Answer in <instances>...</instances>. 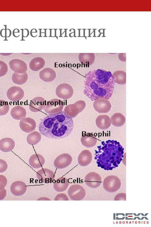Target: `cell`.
Returning <instances> with one entry per match:
<instances>
[{"label":"cell","mask_w":151,"mask_h":227,"mask_svg":"<svg viewBox=\"0 0 151 227\" xmlns=\"http://www.w3.org/2000/svg\"><path fill=\"white\" fill-rule=\"evenodd\" d=\"M6 195V191L4 189L0 190V200H3Z\"/></svg>","instance_id":"obj_38"},{"label":"cell","mask_w":151,"mask_h":227,"mask_svg":"<svg viewBox=\"0 0 151 227\" xmlns=\"http://www.w3.org/2000/svg\"><path fill=\"white\" fill-rule=\"evenodd\" d=\"M84 181L88 187L92 188H96L101 185V178L98 174L92 172L86 175L84 179Z\"/></svg>","instance_id":"obj_10"},{"label":"cell","mask_w":151,"mask_h":227,"mask_svg":"<svg viewBox=\"0 0 151 227\" xmlns=\"http://www.w3.org/2000/svg\"><path fill=\"white\" fill-rule=\"evenodd\" d=\"M116 83L120 85L126 84V72L122 70H117L113 74Z\"/></svg>","instance_id":"obj_31"},{"label":"cell","mask_w":151,"mask_h":227,"mask_svg":"<svg viewBox=\"0 0 151 227\" xmlns=\"http://www.w3.org/2000/svg\"><path fill=\"white\" fill-rule=\"evenodd\" d=\"M8 168V165L6 161L0 159V173L5 171Z\"/></svg>","instance_id":"obj_35"},{"label":"cell","mask_w":151,"mask_h":227,"mask_svg":"<svg viewBox=\"0 0 151 227\" xmlns=\"http://www.w3.org/2000/svg\"><path fill=\"white\" fill-rule=\"evenodd\" d=\"M72 160V158L70 155L67 153H63L55 159L54 165L57 169L64 168L71 163Z\"/></svg>","instance_id":"obj_9"},{"label":"cell","mask_w":151,"mask_h":227,"mask_svg":"<svg viewBox=\"0 0 151 227\" xmlns=\"http://www.w3.org/2000/svg\"><path fill=\"white\" fill-rule=\"evenodd\" d=\"M9 105L7 102L0 100V116L6 115L8 112Z\"/></svg>","instance_id":"obj_32"},{"label":"cell","mask_w":151,"mask_h":227,"mask_svg":"<svg viewBox=\"0 0 151 227\" xmlns=\"http://www.w3.org/2000/svg\"><path fill=\"white\" fill-rule=\"evenodd\" d=\"M6 95L10 100L16 102L21 100L24 97V92L23 90L20 87L14 86L8 89Z\"/></svg>","instance_id":"obj_13"},{"label":"cell","mask_w":151,"mask_h":227,"mask_svg":"<svg viewBox=\"0 0 151 227\" xmlns=\"http://www.w3.org/2000/svg\"><path fill=\"white\" fill-rule=\"evenodd\" d=\"M121 186V182L120 179L115 175L108 176L103 181V188L109 192H116L120 188Z\"/></svg>","instance_id":"obj_4"},{"label":"cell","mask_w":151,"mask_h":227,"mask_svg":"<svg viewBox=\"0 0 151 227\" xmlns=\"http://www.w3.org/2000/svg\"><path fill=\"white\" fill-rule=\"evenodd\" d=\"M28 76L27 72L23 73H17L14 72L12 76V80L15 84L22 85L26 83L27 80Z\"/></svg>","instance_id":"obj_29"},{"label":"cell","mask_w":151,"mask_h":227,"mask_svg":"<svg viewBox=\"0 0 151 227\" xmlns=\"http://www.w3.org/2000/svg\"><path fill=\"white\" fill-rule=\"evenodd\" d=\"M96 126L101 130L108 129L111 124V119L106 115H101L98 116L96 120Z\"/></svg>","instance_id":"obj_23"},{"label":"cell","mask_w":151,"mask_h":227,"mask_svg":"<svg viewBox=\"0 0 151 227\" xmlns=\"http://www.w3.org/2000/svg\"><path fill=\"white\" fill-rule=\"evenodd\" d=\"M27 189L26 184L21 181H17L13 183L10 186L11 192L16 196L23 195Z\"/></svg>","instance_id":"obj_17"},{"label":"cell","mask_w":151,"mask_h":227,"mask_svg":"<svg viewBox=\"0 0 151 227\" xmlns=\"http://www.w3.org/2000/svg\"><path fill=\"white\" fill-rule=\"evenodd\" d=\"M74 91L72 87L69 84L63 83L56 87L55 93L59 98L64 100H68L72 97Z\"/></svg>","instance_id":"obj_8"},{"label":"cell","mask_w":151,"mask_h":227,"mask_svg":"<svg viewBox=\"0 0 151 227\" xmlns=\"http://www.w3.org/2000/svg\"><path fill=\"white\" fill-rule=\"evenodd\" d=\"M26 114L25 108L20 106H17L14 107L10 112L12 117L17 120H21L25 117Z\"/></svg>","instance_id":"obj_26"},{"label":"cell","mask_w":151,"mask_h":227,"mask_svg":"<svg viewBox=\"0 0 151 227\" xmlns=\"http://www.w3.org/2000/svg\"><path fill=\"white\" fill-rule=\"evenodd\" d=\"M7 180L4 176L0 175V190L4 189L7 184Z\"/></svg>","instance_id":"obj_34"},{"label":"cell","mask_w":151,"mask_h":227,"mask_svg":"<svg viewBox=\"0 0 151 227\" xmlns=\"http://www.w3.org/2000/svg\"><path fill=\"white\" fill-rule=\"evenodd\" d=\"M95 56L93 53H80L78 55L80 62L84 67H88L95 61Z\"/></svg>","instance_id":"obj_22"},{"label":"cell","mask_w":151,"mask_h":227,"mask_svg":"<svg viewBox=\"0 0 151 227\" xmlns=\"http://www.w3.org/2000/svg\"><path fill=\"white\" fill-rule=\"evenodd\" d=\"M56 73L52 69L46 68L41 70L39 72L40 78L46 82L53 81L56 77Z\"/></svg>","instance_id":"obj_18"},{"label":"cell","mask_w":151,"mask_h":227,"mask_svg":"<svg viewBox=\"0 0 151 227\" xmlns=\"http://www.w3.org/2000/svg\"><path fill=\"white\" fill-rule=\"evenodd\" d=\"M69 184L68 179L65 177L57 179L53 184V188L57 192H62L66 190Z\"/></svg>","instance_id":"obj_25"},{"label":"cell","mask_w":151,"mask_h":227,"mask_svg":"<svg viewBox=\"0 0 151 227\" xmlns=\"http://www.w3.org/2000/svg\"><path fill=\"white\" fill-rule=\"evenodd\" d=\"M64 105L62 100L53 99L46 102L44 109L49 114H55L62 111Z\"/></svg>","instance_id":"obj_6"},{"label":"cell","mask_w":151,"mask_h":227,"mask_svg":"<svg viewBox=\"0 0 151 227\" xmlns=\"http://www.w3.org/2000/svg\"><path fill=\"white\" fill-rule=\"evenodd\" d=\"M19 125L21 129L23 132L29 133L34 131L35 129L36 124L33 119L25 117L20 120Z\"/></svg>","instance_id":"obj_15"},{"label":"cell","mask_w":151,"mask_h":227,"mask_svg":"<svg viewBox=\"0 0 151 227\" xmlns=\"http://www.w3.org/2000/svg\"><path fill=\"white\" fill-rule=\"evenodd\" d=\"M92 156L91 152L87 150L82 151L78 156V164L81 166L85 167L88 165L91 162Z\"/></svg>","instance_id":"obj_19"},{"label":"cell","mask_w":151,"mask_h":227,"mask_svg":"<svg viewBox=\"0 0 151 227\" xmlns=\"http://www.w3.org/2000/svg\"><path fill=\"white\" fill-rule=\"evenodd\" d=\"M94 109L99 113H106L109 112L111 108L110 102L105 98H100L94 100L93 105Z\"/></svg>","instance_id":"obj_12"},{"label":"cell","mask_w":151,"mask_h":227,"mask_svg":"<svg viewBox=\"0 0 151 227\" xmlns=\"http://www.w3.org/2000/svg\"><path fill=\"white\" fill-rule=\"evenodd\" d=\"M15 142L11 138H4L0 140V150L4 152L11 151L14 148Z\"/></svg>","instance_id":"obj_24"},{"label":"cell","mask_w":151,"mask_h":227,"mask_svg":"<svg viewBox=\"0 0 151 227\" xmlns=\"http://www.w3.org/2000/svg\"><path fill=\"white\" fill-rule=\"evenodd\" d=\"M8 67L6 64L0 61V77L4 76L7 73Z\"/></svg>","instance_id":"obj_33"},{"label":"cell","mask_w":151,"mask_h":227,"mask_svg":"<svg viewBox=\"0 0 151 227\" xmlns=\"http://www.w3.org/2000/svg\"><path fill=\"white\" fill-rule=\"evenodd\" d=\"M84 93L92 101L100 98L109 99L115 85L114 78L110 71L98 69L85 75Z\"/></svg>","instance_id":"obj_1"},{"label":"cell","mask_w":151,"mask_h":227,"mask_svg":"<svg viewBox=\"0 0 151 227\" xmlns=\"http://www.w3.org/2000/svg\"><path fill=\"white\" fill-rule=\"evenodd\" d=\"M45 64V61L43 58L36 57L31 60L29 64V67L32 71L37 72L42 69Z\"/></svg>","instance_id":"obj_27"},{"label":"cell","mask_w":151,"mask_h":227,"mask_svg":"<svg viewBox=\"0 0 151 227\" xmlns=\"http://www.w3.org/2000/svg\"><path fill=\"white\" fill-rule=\"evenodd\" d=\"M68 194L72 200L79 201L83 200L86 195L84 188L81 185L75 184L71 186L68 190Z\"/></svg>","instance_id":"obj_7"},{"label":"cell","mask_w":151,"mask_h":227,"mask_svg":"<svg viewBox=\"0 0 151 227\" xmlns=\"http://www.w3.org/2000/svg\"><path fill=\"white\" fill-rule=\"evenodd\" d=\"M86 103L83 100H79L74 103L66 106L64 110V112L70 117L74 118L85 108Z\"/></svg>","instance_id":"obj_5"},{"label":"cell","mask_w":151,"mask_h":227,"mask_svg":"<svg viewBox=\"0 0 151 227\" xmlns=\"http://www.w3.org/2000/svg\"><path fill=\"white\" fill-rule=\"evenodd\" d=\"M73 127L72 118L62 111L45 116L41 121L38 128L40 133L45 137L60 139L69 135Z\"/></svg>","instance_id":"obj_2"},{"label":"cell","mask_w":151,"mask_h":227,"mask_svg":"<svg viewBox=\"0 0 151 227\" xmlns=\"http://www.w3.org/2000/svg\"><path fill=\"white\" fill-rule=\"evenodd\" d=\"M36 176L41 182L45 183H51L55 178L54 172L47 168H42L38 171Z\"/></svg>","instance_id":"obj_11"},{"label":"cell","mask_w":151,"mask_h":227,"mask_svg":"<svg viewBox=\"0 0 151 227\" xmlns=\"http://www.w3.org/2000/svg\"><path fill=\"white\" fill-rule=\"evenodd\" d=\"M99 147L96 156L99 163L104 164L102 167L106 165L107 168L110 166L111 168V166H118L117 164L119 163L123 156V149L120 144L115 141L109 140Z\"/></svg>","instance_id":"obj_3"},{"label":"cell","mask_w":151,"mask_h":227,"mask_svg":"<svg viewBox=\"0 0 151 227\" xmlns=\"http://www.w3.org/2000/svg\"><path fill=\"white\" fill-rule=\"evenodd\" d=\"M114 200H126V194L121 193L117 194L114 197Z\"/></svg>","instance_id":"obj_37"},{"label":"cell","mask_w":151,"mask_h":227,"mask_svg":"<svg viewBox=\"0 0 151 227\" xmlns=\"http://www.w3.org/2000/svg\"><path fill=\"white\" fill-rule=\"evenodd\" d=\"M10 69L17 73L26 72L27 69V64L23 61L18 59H14L9 62Z\"/></svg>","instance_id":"obj_14"},{"label":"cell","mask_w":151,"mask_h":227,"mask_svg":"<svg viewBox=\"0 0 151 227\" xmlns=\"http://www.w3.org/2000/svg\"><path fill=\"white\" fill-rule=\"evenodd\" d=\"M46 101L43 98L37 97L32 99L29 104V109L32 112H37L44 108Z\"/></svg>","instance_id":"obj_16"},{"label":"cell","mask_w":151,"mask_h":227,"mask_svg":"<svg viewBox=\"0 0 151 227\" xmlns=\"http://www.w3.org/2000/svg\"><path fill=\"white\" fill-rule=\"evenodd\" d=\"M55 200H68L69 199L67 195L64 193L58 194L54 199Z\"/></svg>","instance_id":"obj_36"},{"label":"cell","mask_w":151,"mask_h":227,"mask_svg":"<svg viewBox=\"0 0 151 227\" xmlns=\"http://www.w3.org/2000/svg\"><path fill=\"white\" fill-rule=\"evenodd\" d=\"M126 119L124 116L120 113H116L112 115L111 119V123L114 126L120 127L125 124Z\"/></svg>","instance_id":"obj_28"},{"label":"cell","mask_w":151,"mask_h":227,"mask_svg":"<svg viewBox=\"0 0 151 227\" xmlns=\"http://www.w3.org/2000/svg\"><path fill=\"white\" fill-rule=\"evenodd\" d=\"M81 141L83 146L86 147L90 148L96 144L97 139L94 134L87 133L82 134Z\"/></svg>","instance_id":"obj_21"},{"label":"cell","mask_w":151,"mask_h":227,"mask_svg":"<svg viewBox=\"0 0 151 227\" xmlns=\"http://www.w3.org/2000/svg\"><path fill=\"white\" fill-rule=\"evenodd\" d=\"M42 136L38 132L35 131L29 134L27 137V142L31 145H35L38 143L41 140Z\"/></svg>","instance_id":"obj_30"},{"label":"cell","mask_w":151,"mask_h":227,"mask_svg":"<svg viewBox=\"0 0 151 227\" xmlns=\"http://www.w3.org/2000/svg\"><path fill=\"white\" fill-rule=\"evenodd\" d=\"M45 162L44 157L39 154L32 155L29 158V163L30 166L32 168L38 169L42 167Z\"/></svg>","instance_id":"obj_20"}]
</instances>
